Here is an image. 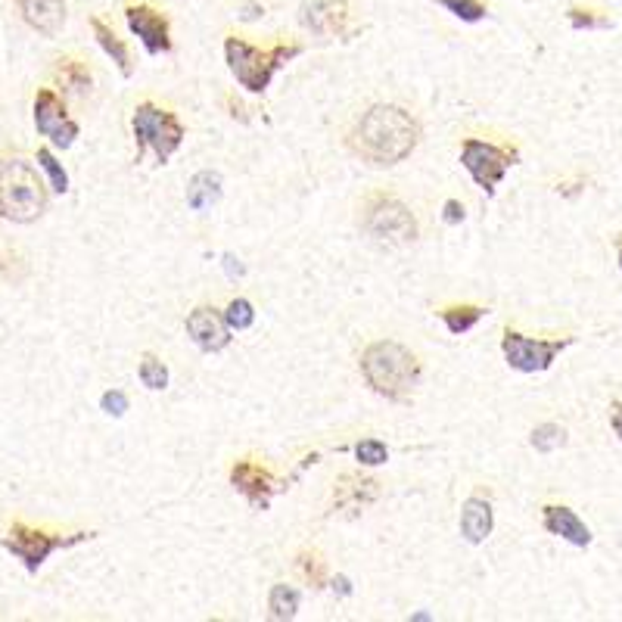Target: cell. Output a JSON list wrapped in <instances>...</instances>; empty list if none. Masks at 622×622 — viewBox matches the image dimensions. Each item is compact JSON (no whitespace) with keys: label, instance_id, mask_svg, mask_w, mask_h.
<instances>
[{"label":"cell","instance_id":"obj_16","mask_svg":"<svg viewBox=\"0 0 622 622\" xmlns=\"http://www.w3.org/2000/svg\"><path fill=\"white\" fill-rule=\"evenodd\" d=\"M542 526H545V532L557 535V539L570 542L576 548H588L591 545V529L582 523V517L567 504H545L542 507Z\"/></svg>","mask_w":622,"mask_h":622},{"label":"cell","instance_id":"obj_28","mask_svg":"<svg viewBox=\"0 0 622 622\" xmlns=\"http://www.w3.org/2000/svg\"><path fill=\"white\" fill-rule=\"evenodd\" d=\"M567 19L570 25L576 28V32H598V28H610V16L591 10V7H570L567 10Z\"/></svg>","mask_w":622,"mask_h":622},{"label":"cell","instance_id":"obj_34","mask_svg":"<svg viewBox=\"0 0 622 622\" xmlns=\"http://www.w3.org/2000/svg\"><path fill=\"white\" fill-rule=\"evenodd\" d=\"M610 427H613V433L622 439V402H619V399L610 402Z\"/></svg>","mask_w":622,"mask_h":622},{"label":"cell","instance_id":"obj_37","mask_svg":"<svg viewBox=\"0 0 622 622\" xmlns=\"http://www.w3.org/2000/svg\"><path fill=\"white\" fill-rule=\"evenodd\" d=\"M259 16H265V7H262V4H246L243 13H240V19H246V22L259 19Z\"/></svg>","mask_w":622,"mask_h":622},{"label":"cell","instance_id":"obj_11","mask_svg":"<svg viewBox=\"0 0 622 622\" xmlns=\"http://www.w3.org/2000/svg\"><path fill=\"white\" fill-rule=\"evenodd\" d=\"M125 22L131 28V35L140 38L144 50L150 56H159V53H172V22L168 16L153 7V4H128L125 7Z\"/></svg>","mask_w":622,"mask_h":622},{"label":"cell","instance_id":"obj_20","mask_svg":"<svg viewBox=\"0 0 622 622\" xmlns=\"http://www.w3.org/2000/svg\"><path fill=\"white\" fill-rule=\"evenodd\" d=\"M91 32H94V38H97V44L103 47V53L109 56L112 63L119 66V72L125 75V78H131L134 75V63H131V50H128V44L112 32V28L100 19V16H91Z\"/></svg>","mask_w":622,"mask_h":622},{"label":"cell","instance_id":"obj_10","mask_svg":"<svg viewBox=\"0 0 622 622\" xmlns=\"http://www.w3.org/2000/svg\"><path fill=\"white\" fill-rule=\"evenodd\" d=\"M35 128L60 150H69L81 131L78 122L69 116L66 100L53 88H38V94H35Z\"/></svg>","mask_w":622,"mask_h":622},{"label":"cell","instance_id":"obj_19","mask_svg":"<svg viewBox=\"0 0 622 622\" xmlns=\"http://www.w3.org/2000/svg\"><path fill=\"white\" fill-rule=\"evenodd\" d=\"M333 498H336V507L358 514L364 504H371L377 498V483L374 479H361L355 473H343L333 489Z\"/></svg>","mask_w":622,"mask_h":622},{"label":"cell","instance_id":"obj_5","mask_svg":"<svg viewBox=\"0 0 622 622\" xmlns=\"http://www.w3.org/2000/svg\"><path fill=\"white\" fill-rule=\"evenodd\" d=\"M361 231L389 249L408 246L417 240V218L399 196L377 190L361 203Z\"/></svg>","mask_w":622,"mask_h":622},{"label":"cell","instance_id":"obj_36","mask_svg":"<svg viewBox=\"0 0 622 622\" xmlns=\"http://www.w3.org/2000/svg\"><path fill=\"white\" fill-rule=\"evenodd\" d=\"M333 591H336V595L349 598V595H352V582H349L346 576H336V579H333Z\"/></svg>","mask_w":622,"mask_h":622},{"label":"cell","instance_id":"obj_14","mask_svg":"<svg viewBox=\"0 0 622 622\" xmlns=\"http://www.w3.org/2000/svg\"><path fill=\"white\" fill-rule=\"evenodd\" d=\"M187 336L203 352H221L231 346V327L224 324V315H218V308L209 305H196L187 315Z\"/></svg>","mask_w":622,"mask_h":622},{"label":"cell","instance_id":"obj_4","mask_svg":"<svg viewBox=\"0 0 622 622\" xmlns=\"http://www.w3.org/2000/svg\"><path fill=\"white\" fill-rule=\"evenodd\" d=\"M299 53H302V44H274L262 50L237 35H228V41H224L228 69L240 81V88H246L249 94H265L274 72L284 69L290 60H296Z\"/></svg>","mask_w":622,"mask_h":622},{"label":"cell","instance_id":"obj_7","mask_svg":"<svg viewBox=\"0 0 622 622\" xmlns=\"http://www.w3.org/2000/svg\"><path fill=\"white\" fill-rule=\"evenodd\" d=\"M94 539V532H72V535H53V532H44V529H35V526H25V523H13L4 535H0V545H4L16 560H22V567L28 573H38L44 567V560L60 551V548H75L81 542Z\"/></svg>","mask_w":622,"mask_h":622},{"label":"cell","instance_id":"obj_23","mask_svg":"<svg viewBox=\"0 0 622 622\" xmlns=\"http://www.w3.org/2000/svg\"><path fill=\"white\" fill-rule=\"evenodd\" d=\"M268 613L271 619L284 622V619H293L299 613V591L293 585H274L271 595H268Z\"/></svg>","mask_w":622,"mask_h":622},{"label":"cell","instance_id":"obj_9","mask_svg":"<svg viewBox=\"0 0 622 622\" xmlns=\"http://www.w3.org/2000/svg\"><path fill=\"white\" fill-rule=\"evenodd\" d=\"M576 336H557V339H532V336H523L517 330L507 327L504 336H501V352H504V361L514 367L520 374H542L548 367L557 361V355L573 346Z\"/></svg>","mask_w":622,"mask_h":622},{"label":"cell","instance_id":"obj_32","mask_svg":"<svg viewBox=\"0 0 622 622\" xmlns=\"http://www.w3.org/2000/svg\"><path fill=\"white\" fill-rule=\"evenodd\" d=\"M100 408L109 417H125V411H128V395L122 389H109V392H103Z\"/></svg>","mask_w":622,"mask_h":622},{"label":"cell","instance_id":"obj_6","mask_svg":"<svg viewBox=\"0 0 622 622\" xmlns=\"http://www.w3.org/2000/svg\"><path fill=\"white\" fill-rule=\"evenodd\" d=\"M131 128H134V140H137V162L144 159L147 150H153V156L165 165L181 150L184 137H187V131L175 112H168L150 100L137 103L134 116H131Z\"/></svg>","mask_w":622,"mask_h":622},{"label":"cell","instance_id":"obj_31","mask_svg":"<svg viewBox=\"0 0 622 622\" xmlns=\"http://www.w3.org/2000/svg\"><path fill=\"white\" fill-rule=\"evenodd\" d=\"M355 458L367 467H380V464L389 461V448L380 439H361L355 445Z\"/></svg>","mask_w":622,"mask_h":622},{"label":"cell","instance_id":"obj_1","mask_svg":"<svg viewBox=\"0 0 622 622\" xmlns=\"http://www.w3.org/2000/svg\"><path fill=\"white\" fill-rule=\"evenodd\" d=\"M420 144V125L408 109L377 103L364 112L349 131V150L377 168H389L405 162Z\"/></svg>","mask_w":622,"mask_h":622},{"label":"cell","instance_id":"obj_21","mask_svg":"<svg viewBox=\"0 0 622 622\" xmlns=\"http://www.w3.org/2000/svg\"><path fill=\"white\" fill-rule=\"evenodd\" d=\"M221 200V175L218 172H196L187 184V206L193 212H206Z\"/></svg>","mask_w":622,"mask_h":622},{"label":"cell","instance_id":"obj_26","mask_svg":"<svg viewBox=\"0 0 622 622\" xmlns=\"http://www.w3.org/2000/svg\"><path fill=\"white\" fill-rule=\"evenodd\" d=\"M35 159H38L41 172H47V178H50V190L53 193H66L69 190V175H66V168L60 165V159H56L47 147H41Z\"/></svg>","mask_w":622,"mask_h":622},{"label":"cell","instance_id":"obj_15","mask_svg":"<svg viewBox=\"0 0 622 622\" xmlns=\"http://www.w3.org/2000/svg\"><path fill=\"white\" fill-rule=\"evenodd\" d=\"M16 10L44 38H56L66 25V0H16Z\"/></svg>","mask_w":622,"mask_h":622},{"label":"cell","instance_id":"obj_17","mask_svg":"<svg viewBox=\"0 0 622 622\" xmlns=\"http://www.w3.org/2000/svg\"><path fill=\"white\" fill-rule=\"evenodd\" d=\"M53 78H56V84H60L63 97L84 100V97L94 91V72H91V66L84 63V60H78V56H72V53L56 56Z\"/></svg>","mask_w":622,"mask_h":622},{"label":"cell","instance_id":"obj_24","mask_svg":"<svg viewBox=\"0 0 622 622\" xmlns=\"http://www.w3.org/2000/svg\"><path fill=\"white\" fill-rule=\"evenodd\" d=\"M296 573L305 585L311 588H324L327 585V567L318 551H299L296 554Z\"/></svg>","mask_w":622,"mask_h":622},{"label":"cell","instance_id":"obj_8","mask_svg":"<svg viewBox=\"0 0 622 622\" xmlns=\"http://www.w3.org/2000/svg\"><path fill=\"white\" fill-rule=\"evenodd\" d=\"M517 162H520V150H514V147H501V144L479 140V137H467L461 144V165L470 172L476 187H483L489 196L504 181L507 168H514Z\"/></svg>","mask_w":622,"mask_h":622},{"label":"cell","instance_id":"obj_27","mask_svg":"<svg viewBox=\"0 0 622 622\" xmlns=\"http://www.w3.org/2000/svg\"><path fill=\"white\" fill-rule=\"evenodd\" d=\"M137 374H140V383H144L147 389H153V392H159V389L168 386V367L156 355H144V358H140Z\"/></svg>","mask_w":622,"mask_h":622},{"label":"cell","instance_id":"obj_38","mask_svg":"<svg viewBox=\"0 0 622 622\" xmlns=\"http://www.w3.org/2000/svg\"><path fill=\"white\" fill-rule=\"evenodd\" d=\"M582 184H585V181H576V184H563V187H557V190H560L563 196H576V193L582 190Z\"/></svg>","mask_w":622,"mask_h":622},{"label":"cell","instance_id":"obj_22","mask_svg":"<svg viewBox=\"0 0 622 622\" xmlns=\"http://www.w3.org/2000/svg\"><path fill=\"white\" fill-rule=\"evenodd\" d=\"M486 315H489V311H486L483 305H445V308L439 311L442 324L448 327V333H455V336L473 330Z\"/></svg>","mask_w":622,"mask_h":622},{"label":"cell","instance_id":"obj_2","mask_svg":"<svg viewBox=\"0 0 622 622\" xmlns=\"http://www.w3.org/2000/svg\"><path fill=\"white\" fill-rule=\"evenodd\" d=\"M361 374L377 395L389 402H408L420 383V361L411 349L392 339L371 343L361 355Z\"/></svg>","mask_w":622,"mask_h":622},{"label":"cell","instance_id":"obj_30","mask_svg":"<svg viewBox=\"0 0 622 622\" xmlns=\"http://www.w3.org/2000/svg\"><path fill=\"white\" fill-rule=\"evenodd\" d=\"M439 7H445L451 16H458L461 22H479L486 19V4L483 0H436Z\"/></svg>","mask_w":622,"mask_h":622},{"label":"cell","instance_id":"obj_39","mask_svg":"<svg viewBox=\"0 0 622 622\" xmlns=\"http://www.w3.org/2000/svg\"><path fill=\"white\" fill-rule=\"evenodd\" d=\"M613 246H616V259H619V268H622V234H616Z\"/></svg>","mask_w":622,"mask_h":622},{"label":"cell","instance_id":"obj_33","mask_svg":"<svg viewBox=\"0 0 622 622\" xmlns=\"http://www.w3.org/2000/svg\"><path fill=\"white\" fill-rule=\"evenodd\" d=\"M464 203L461 200H445V206H442V218H445V224H461L464 221Z\"/></svg>","mask_w":622,"mask_h":622},{"label":"cell","instance_id":"obj_18","mask_svg":"<svg viewBox=\"0 0 622 622\" xmlns=\"http://www.w3.org/2000/svg\"><path fill=\"white\" fill-rule=\"evenodd\" d=\"M492 526H495L492 501L483 495H470L461 507V535L470 545H479L492 535Z\"/></svg>","mask_w":622,"mask_h":622},{"label":"cell","instance_id":"obj_12","mask_svg":"<svg viewBox=\"0 0 622 622\" xmlns=\"http://www.w3.org/2000/svg\"><path fill=\"white\" fill-rule=\"evenodd\" d=\"M231 486L249 501V507H256V511H268L271 495L280 489L274 473L268 467H262L259 461H252V458H240L231 467Z\"/></svg>","mask_w":622,"mask_h":622},{"label":"cell","instance_id":"obj_29","mask_svg":"<svg viewBox=\"0 0 622 622\" xmlns=\"http://www.w3.org/2000/svg\"><path fill=\"white\" fill-rule=\"evenodd\" d=\"M224 324H228L231 330H249L252 324H256V308H252L249 299L237 296V299H231L228 311H224Z\"/></svg>","mask_w":622,"mask_h":622},{"label":"cell","instance_id":"obj_3","mask_svg":"<svg viewBox=\"0 0 622 622\" xmlns=\"http://www.w3.org/2000/svg\"><path fill=\"white\" fill-rule=\"evenodd\" d=\"M47 212V184L19 153L0 156V218L32 224Z\"/></svg>","mask_w":622,"mask_h":622},{"label":"cell","instance_id":"obj_25","mask_svg":"<svg viewBox=\"0 0 622 622\" xmlns=\"http://www.w3.org/2000/svg\"><path fill=\"white\" fill-rule=\"evenodd\" d=\"M567 445V430L560 423H542V427L532 430V448L542 451V455H551V451Z\"/></svg>","mask_w":622,"mask_h":622},{"label":"cell","instance_id":"obj_35","mask_svg":"<svg viewBox=\"0 0 622 622\" xmlns=\"http://www.w3.org/2000/svg\"><path fill=\"white\" fill-rule=\"evenodd\" d=\"M224 271H228V277H231V280H237V277H243V274H246V268L240 265V259H237V256H231V252H228V256H224Z\"/></svg>","mask_w":622,"mask_h":622},{"label":"cell","instance_id":"obj_13","mask_svg":"<svg viewBox=\"0 0 622 622\" xmlns=\"http://www.w3.org/2000/svg\"><path fill=\"white\" fill-rule=\"evenodd\" d=\"M305 32L318 38H339L349 28V4L346 0H308L299 13Z\"/></svg>","mask_w":622,"mask_h":622}]
</instances>
